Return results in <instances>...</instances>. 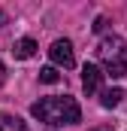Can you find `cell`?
Segmentation results:
<instances>
[{"label": "cell", "mask_w": 127, "mask_h": 131, "mask_svg": "<svg viewBox=\"0 0 127 131\" xmlns=\"http://www.w3.org/2000/svg\"><path fill=\"white\" fill-rule=\"evenodd\" d=\"M33 119L52 125V128H61V125H76L82 119V107L79 101L70 98V95H52V98H39L30 107Z\"/></svg>", "instance_id": "1"}, {"label": "cell", "mask_w": 127, "mask_h": 131, "mask_svg": "<svg viewBox=\"0 0 127 131\" xmlns=\"http://www.w3.org/2000/svg\"><path fill=\"white\" fill-rule=\"evenodd\" d=\"M97 58L103 64V76H112V79H121L127 76V43L121 37L109 34L97 43Z\"/></svg>", "instance_id": "2"}, {"label": "cell", "mask_w": 127, "mask_h": 131, "mask_svg": "<svg viewBox=\"0 0 127 131\" xmlns=\"http://www.w3.org/2000/svg\"><path fill=\"white\" fill-rule=\"evenodd\" d=\"M49 58L58 67H64V70L76 67V52H73V43H70V40H55V43L49 46Z\"/></svg>", "instance_id": "3"}, {"label": "cell", "mask_w": 127, "mask_h": 131, "mask_svg": "<svg viewBox=\"0 0 127 131\" xmlns=\"http://www.w3.org/2000/svg\"><path fill=\"white\" fill-rule=\"evenodd\" d=\"M100 85H103V70L97 64H85L82 67V89H85V95H88V98L97 95Z\"/></svg>", "instance_id": "4"}, {"label": "cell", "mask_w": 127, "mask_h": 131, "mask_svg": "<svg viewBox=\"0 0 127 131\" xmlns=\"http://www.w3.org/2000/svg\"><path fill=\"white\" fill-rule=\"evenodd\" d=\"M12 55H15V58H21V61L33 58V55H36V40H30V37H21V40H15V46H12Z\"/></svg>", "instance_id": "5"}, {"label": "cell", "mask_w": 127, "mask_h": 131, "mask_svg": "<svg viewBox=\"0 0 127 131\" xmlns=\"http://www.w3.org/2000/svg\"><path fill=\"white\" fill-rule=\"evenodd\" d=\"M124 98H127V92H124V89H106V92L100 95V104H103L106 110H112V107H118Z\"/></svg>", "instance_id": "6"}, {"label": "cell", "mask_w": 127, "mask_h": 131, "mask_svg": "<svg viewBox=\"0 0 127 131\" xmlns=\"http://www.w3.org/2000/svg\"><path fill=\"white\" fill-rule=\"evenodd\" d=\"M0 131H27V125L12 113H0Z\"/></svg>", "instance_id": "7"}, {"label": "cell", "mask_w": 127, "mask_h": 131, "mask_svg": "<svg viewBox=\"0 0 127 131\" xmlns=\"http://www.w3.org/2000/svg\"><path fill=\"white\" fill-rule=\"evenodd\" d=\"M39 82H45V85H55V82H61V73H58V67H42V70H39Z\"/></svg>", "instance_id": "8"}, {"label": "cell", "mask_w": 127, "mask_h": 131, "mask_svg": "<svg viewBox=\"0 0 127 131\" xmlns=\"http://www.w3.org/2000/svg\"><path fill=\"white\" fill-rule=\"evenodd\" d=\"M94 31H97V34H103V31H106V18H103V15L94 21Z\"/></svg>", "instance_id": "9"}, {"label": "cell", "mask_w": 127, "mask_h": 131, "mask_svg": "<svg viewBox=\"0 0 127 131\" xmlns=\"http://www.w3.org/2000/svg\"><path fill=\"white\" fill-rule=\"evenodd\" d=\"M91 131H115V125H97V128H91Z\"/></svg>", "instance_id": "10"}, {"label": "cell", "mask_w": 127, "mask_h": 131, "mask_svg": "<svg viewBox=\"0 0 127 131\" xmlns=\"http://www.w3.org/2000/svg\"><path fill=\"white\" fill-rule=\"evenodd\" d=\"M6 82V67H3V61H0V85Z\"/></svg>", "instance_id": "11"}, {"label": "cell", "mask_w": 127, "mask_h": 131, "mask_svg": "<svg viewBox=\"0 0 127 131\" xmlns=\"http://www.w3.org/2000/svg\"><path fill=\"white\" fill-rule=\"evenodd\" d=\"M0 18H3V12H0Z\"/></svg>", "instance_id": "12"}]
</instances>
